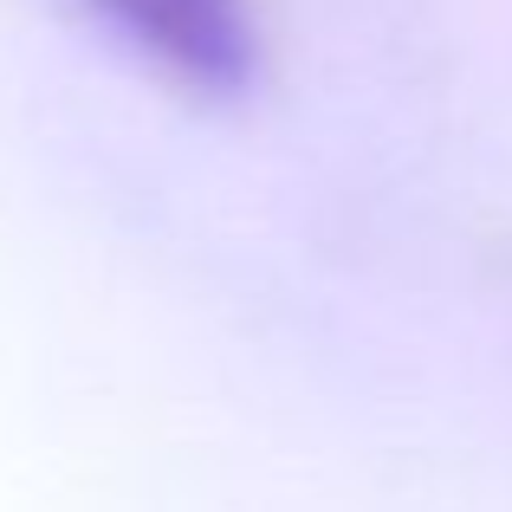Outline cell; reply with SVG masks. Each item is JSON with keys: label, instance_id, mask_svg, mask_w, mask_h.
Returning <instances> with one entry per match:
<instances>
[{"label": "cell", "instance_id": "6da1fadb", "mask_svg": "<svg viewBox=\"0 0 512 512\" xmlns=\"http://www.w3.org/2000/svg\"><path fill=\"white\" fill-rule=\"evenodd\" d=\"M72 7L195 98H234L260 72L253 0H72Z\"/></svg>", "mask_w": 512, "mask_h": 512}]
</instances>
